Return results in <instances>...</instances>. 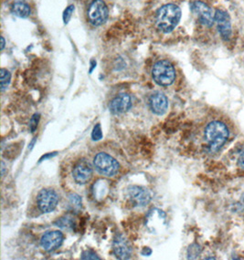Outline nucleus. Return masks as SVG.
Segmentation results:
<instances>
[{
  "mask_svg": "<svg viewBox=\"0 0 244 260\" xmlns=\"http://www.w3.org/2000/svg\"><path fill=\"white\" fill-rule=\"evenodd\" d=\"M73 180L79 184H85L93 177V167L85 160H81L75 164L73 169Z\"/></svg>",
  "mask_w": 244,
  "mask_h": 260,
  "instance_id": "obj_11",
  "label": "nucleus"
},
{
  "mask_svg": "<svg viewBox=\"0 0 244 260\" xmlns=\"http://www.w3.org/2000/svg\"><path fill=\"white\" fill-rule=\"evenodd\" d=\"M152 78L159 86L167 87L174 83L176 80L175 68L167 59H161L155 63L152 69Z\"/></svg>",
  "mask_w": 244,
  "mask_h": 260,
  "instance_id": "obj_4",
  "label": "nucleus"
},
{
  "mask_svg": "<svg viewBox=\"0 0 244 260\" xmlns=\"http://www.w3.org/2000/svg\"><path fill=\"white\" fill-rule=\"evenodd\" d=\"M110 191L108 182L105 180H99L95 183L93 188V194L95 200L103 201L108 196Z\"/></svg>",
  "mask_w": 244,
  "mask_h": 260,
  "instance_id": "obj_16",
  "label": "nucleus"
},
{
  "mask_svg": "<svg viewBox=\"0 0 244 260\" xmlns=\"http://www.w3.org/2000/svg\"><path fill=\"white\" fill-rule=\"evenodd\" d=\"M92 137H93V139L95 140V141L102 139L103 133H102V129H101V125H100L99 123L94 128V132L92 134Z\"/></svg>",
  "mask_w": 244,
  "mask_h": 260,
  "instance_id": "obj_22",
  "label": "nucleus"
},
{
  "mask_svg": "<svg viewBox=\"0 0 244 260\" xmlns=\"http://www.w3.org/2000/svg\"><path fill=\"white\" fill-rule=\"evenodd\" d=\"M5 44H6V42H5L4 38L2 37V38H1V50H4Z\"/></svg>",
  "mask_w": 244,
  "mask_h": 260,
  "instance_id": "obj_25",
  "label": "nucleus"
},
{
  "mask_svg": "<svg viewBox=\"0 0 244 260\" xmlns=\"http://www.w3.org/2000/svg\"><path fill=\"white\" fill-rule=\"evenodd\" d=\"M215 23L222 39L224 41H229L232 32L231 17L229 16V14L222 9H217L215 12Z\"/></svg>",
  "mask_w": 244,
  "mask_h": 260,
  "instance_id": "obj_12",
  "label": "nucleus"
},
{
  "mask_svg": "<svg viewBox=\"0 0 244 260\" xmlns=\"http://www.w3.org/2000/svg\"><path fill=\"white\" fill-rule=\"evenodd\" d=\"M113 251L118 259H128L131 257L133 248L126 236L122 234L115 236L113 241Z\"/></svg>",
  "mask_w": 244,
  "mask_h": 260,
  "instance_id": "obj_10",
  "label": "nucleus"
},
{
  "mask_svg": "<svg viewBox=\"0 0 244 260\" xmlns=\"http://www.w3.org/2000/svg\"><path fill=\"white\" fill-rule=\"evenodd\" d=\"M69 207L73 211H78L81 209L82 201L81 198L77 193L69 194Z\"/></svg>",
  "mask_w": 244,
  "mask_h": 260,
  "instance_id": "obj_18",
  "label": "nucleus"
},
{
  "mask_svg": "<svg viewBox=\"0 0 244 260\" xmlns=\"http://www.w3.org/2000/svg\"><path fill=\"white\" fill-rule=\"evenodd\" d=\"M167 224V215L165 212L160 209H153L149 212L146 216L145 225L149 232L153 234H159L162 232L163 229Z\"/></svg>",
  "mask_w": 244,
  "mask_h": 260,
  "instance_id": "obj_8",
  "label": "nucleus"
},
{
  "mask_svg": "<svg viewBox=\"0 0 244 260\" xmlns=\"http://www.w3.org/2000/svg\"><path fill=\"white\" fill-rule=\"evenodd\" d=\"M181 10L177 6L167 4L160 8L157 13V27L164 33L171 32L180 21Z\"/></svg>",
  "mask_w": 244,
  "mask_h": 260,
  "instance_id": "obj_2",
  "label": "nucleus"
},
{
  "mask_svg": "<svg viewBox=\"0 0 244 260\" xmlns=\"http://www.w3.org/2000/svg\"><path fill=\"white\" fill-rule=\"evenodd\" d=\"M39 121H40V115L39 114H34L32 118V120H30V123H29V127H30V130H32V133H34L35 130H36Z\"/></svg>",
  "mask_w": 244,
  "mask_h": 260,
  "instance_id": "obj_23",
  "label": "nucleus"
},
{
  "mask_svg": "<svg viewBox=\"0 0 244 260\" xmlns=\"http://www.w3.org/2000/svg\"><path fill=\"white\" fill-rule=\"evenodd\" d=\"M108 8L103 0H94L88 9V19L92 25L98 27L108 18Z\"/></svg>",
  "mask_w": 244,
  "mask_h": 260,
  "instance_id": "obj_5",
  "label": "nucleus"
},
{
  "mask_svg": "<svg viewBox=\"0 0 244 260\" xmlns=\"http://www.w3.org/2000/svg\"><path fill=\"white\" fill-rule=\"evenodd\" d=\"M64 239V234L59 230L49 231L42 236L41 239V246L45 251H53L62 246Z\"/></svg>",
  "mask_w": 244,
  "mask_h": 260,
  "instance_id": "obj_13",
  "label": "nucleus"
},
{
  "mask_svg": "<svg viewBox=\"0 0 244 260\" xmlns=\"http://www.w3.org/2000/svg\"><path fill=\"white\" fill-rule=\"evenodd\" d=\"M81 258L82 259H101L93 250H85V251L82 252Z\"/></svg>",
  "mask_w": 244,
  "mask_h": 260,
  "instance_id": "obj_21",
  "label": "nucleus"
},
{
  "mask_svg": "<svg viewBox=\"0 0 244 260\" xmlns=\"http://www.w3.org/2000/svg\"><path fill=\"white\" fill-rule=\"evenodd\" d=\"M191 10L198 18L199 23L205 27H211L215 21V14L212 9L201 1H195L191 5Z\"/></svg>",
  "mask_w": 244,
  "mask_h": 260,
  "instance_id": "obj_7",
  "label": "nucleus"
},
{
  "mask_svg": "<svg viewBox=\"0 0 244 260\" xmlns=\"http://www.w3.org/2000/svg\"><path fill=\"white\" fill-rule=\"evenodd\" d=\"M127 196L136 207H145L152 199L149 190L139 185L129 186L127 189Z\"/></svg>",
  "mask_w": 244,
  "mask_h": 260,
  "instance_id": "obj_9",
  "label": "nucleus"
},
{
  "mask_svg": "<svg viewBox=\"0 0 244 260\" xmlns=\"http://www.w3.org/2000/svg\"><path fill=\"white\" fill-rule=\"evenodd\" d=\"M11 80V75L10 72L6 70V69H1L0 71V81H1V91H4L6 89H8L9 83Z\"/></svg>",
  "mask_w": 244,
  "mask_h": 260,
  "instance_id": "obj_19",
  "label": "nucleus"
},
{
  "mask_svg": "<svg viewBox=\"0 0 244 260\" xmlns=\"http://www.w3.org/2000/svg\"><path fill=\"white\" fill-rule=\"evenodd\" d=\"M94 166L100 175L113 177L121 169L120 162L115 157L107 152H99L94 157Z\"/></svg>",
  "mask_w": 244,
  "mask_h": 260,
  "instance_id": "obj_3",
  "label": "nucleus"
},
{
  "mask_svg": "<svg viewBox=\"0 0 244 260\" xmlns=\"http://www.w3.org/2000/svg\"><path fill=\"white\" fill-rule=\"evenodd\" d=\"M238 165H239L241 169L244 170V150L242 151V153L240 154L239 160H238Z\"/></svg>",
  "mask_w": 244,
  "mask_h": 260,
  "instance_id": "obj_24",
  "label": "nucleus"
},
{
  "mask_svg": "<svg viewBox=\"0 0 244 260\" xmlns=\"http://www.w3.org/2000/svg\"><path fill=\"white\" fill-rule=\"evenodd\" d=\"M73 12H74V6L73 5L69 6L68 8L64 10V21L65 24H68L69 21L71 20Z\"/></svg>",
  "mask_w": 244,
  "mask_h": 260,
  "instance_id": "obj_20",
  "label": "nucleus"
},
{
  "mask_svg": "<svg viewBox=\"0 0 244 260\" xmlns=\"http://www.w3.org/2000/svg\"><path fill=\"white\" fill-rule=\"evenodd\" d=\"M230 132L225 123L220 121H213L206 126L204 130V138L208 145L210 153H217L229 139Z\"/></svg>",
  "mask_w": 244,
  "mask_h": 260,
  "instance_id": "obj_1",
  "label": "nucleus"
},
{
  "mask_svg": "<svg viewBox=\"0 0 244 260\" xmlns=\"http://www.w3.org/2000/svg\"><path fill=\"white\" fill-rule=\"evenodd\" d=\"M12 13L20 18H27L30 15V8L24 1H17L12 6Z\"/></svg>",
  "mask_w": 244,
  "mask_h": 260,
  "instance_id": "obj_17",
  "label": "nucleus"
},
{
  "mask_svg": "<svg viewBox=\"0 0 244 260\" xmlns=\"http://www.w3.org/2000/svg\"><path fill=\"white\" fill-rule=\"evenodd\" d=\"M149 105L152 112L156 113L157 115H163L165 112H167L168 100L167 96L162 92L156 91L150 96Z\"/></svg>",
  "mask_w": 244,
  "mask_h": 260,
  "instance_id": "obj_15",
  "label": "nucleus"
},
{
  "mask_svg": "<svg viewBox=\"0 0 244 260\" xmlns=\"http://www.w3.org/2000/svg\"><path fill=\"white\" fill-rule=\"evenodd\" d=\"M132 107L130 95L120 93L110 104V111L113 114H121L129 111Z\"/></svg>",
  "mask_w": 244,
  "mask_h": 260,
  "instance_id": "obj_14",
  "label": "nucleus"
},
{
  "mask_svg": "<svg viewBox=\"0 0 244 260\" xmlns=\"http://www.w3.org/2000/svg\"><path fill=\"white\" fill-rule=\"evenodd\" d=\"M59 194L51 188L42 189L37 197V205L42 213H50L59 204Z\"/></svg>",
  "mask_w": 244,
  "mask_h": 260,
  "instance_id": "obj_6",
  "label": "nucleus"
}]
</instances>
